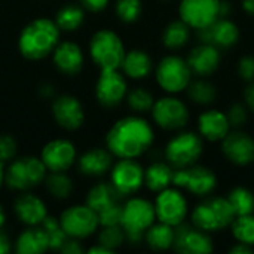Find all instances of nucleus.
<instances>
[{
    "mask_svg": "<svg viewBox=\"0 0 254 254\" xmlns=\"http://www.w3.org/2000/svg\"><path fill=\"white\" fill-rule=\"evenodd\" d=\"M153 141V127L141 115H131L116 121L106 135V147L118 159H137L152 147Z\"/></svg>",
    "mask_w": 254,
    "mask_h": 254,
    "instance_id": "f257e3e1",
    "label": "nucleus"
},
{
    "mask_svg": "<svg viewBox=\"0 0 254 254\" xmlns=\"http://www.w3.org/2000/svg\"><path fill=\"white\" fill-rule=\"evenodd\" d=\"M61 30L54 19L36 18L30 21L19 33L18 51L30 61H40L52 55L54 49L60 43Z\"/></svg>",
    "mask_w": 254,
    "mask_h": 254,
    "instance_id": "f03ea898",
    "label": "nucleus"
},
{
    "mask_svg": "<svg viewBox=\"0 0 254 254\" xmlns=\"http://www.w3.org/2000/svg\"><path fill=\"white\" fill-rule=\"evenodd\" d=\"M48 174L40 156H19L13 158L4 167V186L15 192H27L43 185Z\"/></svg>",
    "mask_w": 254,
    "mask_h": 254,
    "instance_id": "7ed1b4c3",
    "label": "nucleus"
},
{
    "mask_svg": "<svg viewBox=\"0 0 254 254\" xmlns=\"http://www.w3.org/2000/svg\"><path fill=\"white\" fill-rule=\"evenodd\" d=\"M156 222L155 205L146 198L131 196L122 204L121 226L125 231L127 243L138 244L144 241V232Z\"/></svg>",
    "mask_w": 254,
    "mask_h": 254,
    "instance_id": "20e7f679",
    "label": "nucleus"
},
{
    "mask_svg": "<svg viewBox=\"0 0 254 254\" xmlns=\"http://www.w3.org/2000/svg\"><path fill=\"white\" fill-rule=\"evenodd\" d=\"M235 213L228 201L222 196H207L190 213V223L208 234L219 232L231 226Z\"/></svg>",
    "mask_w": 254,
    "mask_h": 254,
    "instance_id": "39448f33",
    "label": "nucleus"
},
{
    "mask_svg": "<svg viewBox=\"0 0 254 254\" xmlns=\"http://www.w3.org/2000/svg\"><path fill=\"white\" fill-rule=\"evenodd\" d=\"M88 51L100 70L119 68L127 52L121 36L109 28H101L91 36Z\"/></svg>",
    "mask_w": 254,
    "mask_h": 254,
    "instance_id": "423d86ee",
    "label": "nucleus"
},
{
    "mask_svg": "<svg viewBox=\"0 0 254 254\" xmlns=\"http://www.w3.org/2000/svg\"><path fill=\"white\" fill-rule=\"evenodd\" d=\"M204 152V138L193 131H180L165 146V159L174 168L198 164Z\"/></svg>",
    "mask_w": 254,
    "mask_h": 254,
    "instance_id": "0eeeda50",
    "label": "nucleus"
},
{
    "mask_svg": "<svg viewBox=\"0 0 254 254\" xmlns=\"http://www.w3.org/2000/svg\"><path fill=\"white\" fill-rule=\"evenodd\" d=\"M192 76L193 74L188 61L179 55L164 57L155 68L156 83L162 91L173 95L186 91L192 80Z\"/></svg>",
    "mask_w": 254,
    "mask_h": 254,
    "instance_id": "6e6552de",
    "label": "nucleus"
},
{
    "mask_svg": "<svg viewBox=\"0 0 254 254\" xmlns=\"http://www.w3.org/2000/svg\"><path fill=\"white\" fill-rule=\"evenodd\" d=\"M58 220L67 237L82 241L92 237L100 228L98 213L86 204H74L67 207Z\"/></svg>",
    "mask_w": 254,
    "mask_h": 254,
    "instance_id": "1a4fd4ad",
    "label": "nucleus"
},
{
    "mask_svg": "<svg viewBox=\"0 0 254 254\" xmlns=\"http://www.w3.org/2000/svg\"><path fill=\"white\" fill-rule=\"evenodd\" d=\"M173 186L179 189H185L195 196L207 198L216 190L217 177L213 173V170L204 165L195 164L186 168L174 170Z\"/></svg>",
    "mask_w": 254,
    "mask_h": 254,
    "instance_id": "9d476101",
    "label": "nucleus"
},
{
    "mask_svg": "<svg viewBox=\"0 0 254 254\" xmlns=\"http://www.w3.org/2000/svg\"><path fill=\"white\" fill-rule=\"evenodd\" d=\"M150 113L153 122L165 131H182L190 119V113L185 101L173 94L155 100Z\"/></svg>",
    "mask_w": 254,
    "mask_h": 254,
    "instance_id": "9b49d317",
    "label": "nucleus"
},
{
    "mask_svg": "<svg viewBox=\"0 0 254 254\" xmlns=\"http://www.w3.org/2000/svg\"><path fill=\"white\" fill-rule=\"evenodd\" d=\"M156 220L167 223L173 228L183 223L189 214L188 199L183 195L182 189L176 186H170L161 192H158L156 199L153 202Z\"/></svg>",
    "mask_w": 254,
    "mask_h": 254,
    "instance_id": "f8f14e48",
    "label": "nucleus"
},
{
    "mask_svg": "<svg viewBox=\"0 0 254 254\" xmlns=\"http://www.w3.org/2000/svg\"><path fill=\"white\" fill-rule=\"evenodd\" d=\"M110 183L122 198L132 196L144 186V168L137 159L122 158L112 165Z\"/></svg>",
    "mask_w": 254,
    "mask_h": 254,
    "instance_id": "ddd939ff",
    "label": "nucleus"
},
{
    "mask_svg": "<svg viewBox=\"0 0 254 254\" xmlns=\"http://www.w3.org/2000/svg\"><path fill=\"white\" fill-rule=\"evenodd\" d=\"M127 94L128 82L119 68L100 70V76L95 82V97L103 107L113 109L119 106L125 100Z\"/></svg>",
    "mask_w": 254,
    "mask_h": 254,
    "instance_id": "4468645a",
    "label": "nucleus"
},
{
    "mask_svg": "<svg viewBox=\"0 0 254 254\" xmlns=\"http://www.w3.org/2000/svg\"><path fill=\"white\" fill-rule=\"evenodd\" d=\"M222 0H180L179 16L190 28L208 27L220 18Z\"/></svg>",
    "mask_w": 254,
    "mask_h": 254,
    "instance_id": "2eb2a0df",
    "label": "nucleus"
},
{
    "mask_svg": "<svg viewBox=\"0 0 254 254\" xmlns=\"http://www.w3.org/2000/svg\"><path fill=\"white\" fill-rule=\"evenodd\" d=\"M174 246L173 249L182 254H210L214 246L208 232L193 226L192 223H180L174 228Z\"/></svg>",
    "mask_w": 254,
    "mask_h": 254,
    "instance_id": "dca6fc26",
    "label": "nucleus"
},
{
    "mask_svg": "<svg viewBox=\"0 0 254 254\" xmlns=\"http://www.w3.org/2000/svg\"><path fill=\"white\" fill-rule=\"evenodd\" d=\"M40 159L48 171H68L77 161V150L70 140L54 138L42 147Z\"/></svg>",
    "mask_w": 254,
    "mask_h": 254,
    "instance_id": "f3484780",
    "label": "nucleus"
},
{
    "mask_svg": "<svg viewBox=\"0 0 254 254\" xmlns=\"http://www.w3.org/2000/svg\"><path fill=\"white\" fill-rule=\"evenodd\" d=\"M52 116L60 128L76 131L85 122V109L79 98L70 94H63L52 103Z\"/></svg>",
    "mask_w": 254,
    "mask_h": 254,
    "instance_id": "a211bd4d",
    "label": "nucleus"
},
{
    "mask_svg": "<svg viewBox=\"0 0 254 254\" xmlns=\"http://www.w3.org/2000/svg\"><path fill=\"white\" fill-rule=\"evenodd\" d=\"M222 152L234 165L247 167L254 162V138L240 129L229 131L222 140Z\"/></svg>",
    "mask_w": 254,
    "mask_h": 254,
    "instance_id": "6ab92c4d",
    "label": "nucleus"
},
{
    "mask_svg": "<svg viewBox=\"0 0 254 254\" xmlns=\"http://www.w3.org/2000/svg\"><path fill=\"white\" fill-rule=\"evenodd\" d=\"M196 31L201 43H210L220 51L235 46L240 40V28L228 16L219 18L208 27L199 28Z\"/></svg>",
    "mask_w": 254,
    "mask_h": 254,
    "instance_id": "aec40b11",
    "label": "nucleus"
},
{
    "mask_svg": "<svg viewBox=\"0 0 254 254\" xmlns=\"http://www.w3.org/2000/svg\"><path fill=\"white\" fill-rule=\"evenodd\" d=\"M13 214L25 226H36L42 225L45 217L48 216V207L45 201L31 193L30 190L27 192H19V195L13 201Z\"/></svg>",
    "mask_w": 254,
    "mask_h": 254,
    "instance_id": "412c9836",
    "label": "nucleus"
},
{
    "mask_svg": "<svg viewBox=\"0 0 254 254\" xmlns=\"http://www.w3.org/2000/svg\"><path fill=\"white\" fill-rule=\"evenodd\" d=\"M52 63L55 68L65 76H76L85 65V55L82 48L71 40H64L57 45L52 52Z\"/></svg>",
    "mask_w": 254,
    "mask_h": 254,
    "instance_id": "4be33fe9",
    "label": "nucleus"
},
{
    "mask_svg": "<svg viewBox=\"0 0 254 254\" xmlns=\"http://www.w3.org/2000/svg\"><path fill=\"white\" fill-rule=\"evenodd\" d=\"M186 61L192 70V74L198 77H208L220 67L222 54L219 48L199 42V45L189 52Z\"/></svg>",
    "mask_w": 254,
    "mask_h": 254,
    "instance_id": "5701e85b",
    "label": "nucleus"
},
{
    "mask_svg": "<svg viewBox=\"0 0 254 254\" xmlns=\"http://www.w3.org/2000/svg\"><path fill=\"white\" fill-rule=\"evenodd\" d=\"M232 129L225 112L217 109H208L198 118V134L211 143L222 141Z\"/></svg>",
    "mask_w": 254,
    "mask_h": 254,
    "instance_id": "b1692460",
    "label": "nucleus"
},
{
    "mask_svg": "<svg viewBox=\"0 0 254 254\" xmlns=\"http://www.w3.org/2000/svg\"><path fill=\"white\" fill-rule=\"evenodd\" d=\"M113 155L106 147H92L77 156V170L86 177H101L110 173L113 165Z\"/></svg>",
    "mask_w": 254,
    "mask_h": 254,
    "instance_id": "393cba45",
    "label": "nucleus"
},
{
    "mask_svg": "<svg viewBox=\"0 0 254 254\" xmlns=\"http://www.w3.org/2000/svg\"><path fill=\"white\" fill-rule=\"evenodd\" d=\"M13 250L18 254H42L49 250L48 234L40 225L27 226L15 240Z\"/></svg>",
    "mask_w": 254,
    "mask_h": 254,
    "instance_id": "a878e982",
    "label": "nucleus"
},
{
    "mask_svg": "<svg viewBox=\"0 0 254 254\" xmlns=\"http://www.w3.org/2000/svg\"><path fill=\"white\" fill-rule=\"evenodd\" d=\"M119 70L125 74V77L132 80L146 79L153 70V61L150 55L143 49H131L125 52L122 64Z\"/></svg>",
    "mask_w": 254,
    "mask_h": 254,
    "instance_id": "bb28decb",
    "label": "nucleus"
},
{
    "mask_svg": "<svg viewBox=\"0 0 254 254\" xmlns=\"http://www.w3.org/2000/svg\"><path fill=\"white\" fill-rule=\"evenodd\" d=\"M173 177H174V168L168 162H152L144 170V186L158 193L170 186H173Z\"/></svg>",
    "mask_w": 254,
    "mask_h": 254,
    "instance_id": "cd10ccee",
    "label": "nucleus"
},
{
    "mask_svg": "<svg viewBox=\"0 0 254 254\" xmlns=\"http://www.w3.org/2000/svg\"><path fill=\"white\" fill-rule=\"evenodd\" d=\"M121 195L116 192V189L112 186V183L109 182H100L97 185H94L88 195H86V205H89L92 210H95L97 213L104 210L106 207L121 202Z\"/></svg>",
    "mask_w": 254,
    "mask_h": 254,
    "instance_id": "c85d7f7f",
    "label": "nucleus"
},
{
    "mask_svg": "<svg viewBox=\"0 0 254 254\" xmlns=\"http://www.w3.org/2000/svg\"><path fill=\"white\" fill-rule=\"evenodd\" d=\"M174 234L176 231L173 226L158 222L144 232V243L155 252H167L174 246Z\"/></svg>",
    "mask_w": 254,
    "mask_h": 254,
    "instance_id": "c756f323",
    "label": "nucleus"
},
{
    "mask_svg": "<svg viewBox=\"0 0 254 254\" xmlns=\"http://www.w3.org/2000/svg\"><path fill=\"white\" fill-rule=\"evenodd\" d=\"M43 185L49 196L58 201L68 199L74 189L73 180L67 171H48Z\"/></svg>",
    "mask_w": 254,
    "mask_h": 254,
    "instance_id": "7c9ffc66",
    "label": "nucleus"
},
{
    "mask_svg": "<svg viewBox=\"0 0 254 254\" xmlns=\"http://www.w3.org/2000/svg\"><path fill=\"white\" fill-rule=\"evenodd\" d=\"M54 21L61 31H76L85 22V9L79 3H65L57 10Z\"/></svg>",
    "mask_w": 254,
    "mask_h": 254,
    "instance_id": "2f4dec72",
    "label": "nucleus"
},
{
    "mask_svg": "<svg viewBox=\"0 0 254 254\" xmlns=\"http://www.w3.org/2000/svg\"><path fill=\"white\" fill-rule=\"evenodd\" d=\"M189 40H190V27L182 19L170 22L162 33V43L170 51H179L185 48Z\"/></svg>",
    "mask_w": 254,
    "mask_h": 254,
    "instance_id": "473e14b6",
    "label": "nucleus"
},
{
    "mask_svg": "<svg viewBox=\"0 0 254 254\" xmlns=\"http://www.w3.org/2000/svg\"><path fill=\"white\" fill-rule=\"evenodd\" d=\"M186 91L192 103L204 107L213 104L217 98V89L214 83L205 77H198L196 80H190Z\"/></svg>",
    "mask_w": 254,
    "mask_h": 254,
    "instance_id": "72a5a7b5",
    "label": "nucleus"
},
{
    "mask_svg": "<svg viewBox=\"0 0 254 254\" xmlns=\"http://www.w3.org/2000/svg\"><path fill=\"white\" fill-rule=\"evenodd\" d=\"M226 198H228L235 216L254 214V193L250 189L238 186V188L232 189Z\"/></svg>",
    "mask_w": 254,
    "mask_h": 254,
    "instance_id": "f704fd0d",
    "label": "nucleus"
},
{
    "mask_svg": "<svg viewBox=\"0 0 254 254\" xmlns=\"http://www.w3.org/2000/svg\"><path fill=\"white\" fill-rule=\"evenodd\" d=\"M127 104L128 107L135 113V115H144L149 113L155 104V98L152 95L150 91H147L146 88L137 86L131 91H128L127 97Z\"/></svg>",
    "mask_w": 254,
    "mask_h": 254,
    "instance_id": "c9c22d12",
    "label": "nucleus"
},
{
    "mask_svg": "<svg viewBox=\"0 0 254 254\" xmlns=\"http://www.w3.org/2000/svg\"><path fill=\"white\" fill-rule=\"evenodd\" d=\"M229 228L237 243L254 247V214L237 216Z\"/></svg>",
    "mask_w": 254,
    "mask_h": 254,
    "instance_id": "e433bc0d",
    "label": "nucleus"
},
{
    "mask_svg": "<svg viewBox=\"0 0 254 254\" xmlns=\"http://www.w3.org/2000/svg\"><path fill=\"white\" fill-rule=\"evenodd\" d=\"M98 243L115 253L119 247H122L127 243V235H125L124 228L121 225L101 226L98 232Z\"/></svg>",
    "mask_w": 254,
    "mask_h": 254,
    "instance_id": "4c0bfd02",
    "label": "nucleus"
},
{
    "mask_svg": "<svg viewBox=\"0 0 254 254\" xmlns=\"http://www.w3.org/2000/svg\"><path fill=\"white\" fill-rule=\"evenodd\" d=\"M45 232L48 234V240H49V250L52 252H60L61 246L64 244V241L67 240V235L65 232L63 231L61 225H60V220L58 217H54V216H46L45 220L42 222L40 225Z\"/></svg>",
    "mask_w": 254,
    "mask_h": 254,
    "instance_id": "58836bf2",
    "label": "nucleus"
},
{
    "mask_svg": "<svg viewBox=\"0 0 254 254\" xmlns=\"http://www.w3.org/2000/svg\"><path fill=\"white\" fill-rule=\"evenodd\" d=\"M115 12L122 22L132 24L140 19L143 13V3L141 0H116Z\"/></svg>",
    "mask_w": 254,
    "mask_h": 254,
    "instance_id": "ea45409f",
    "label": "nucleus"
},
{
    "mask_svg": "<svg viewBox=\"0 0 254 254\" xmlns=\"http://www.w3.org/2000/svg\"><path fill=\"white\" fill-rule=\"evenodd\" d=\"M121 217H122V204L116 202L104 210L98 211V220H100V228L101 226H115L121 225Z\"/></svg>",
    "mask_w": 254,
    "mask_h": 254,
    "instance_id": "a19ab883",
    "label": "nucleus"
},
{
    "mask_svg": "<svg viewBox=\"0 0 254 254\" xmlns=\"http://www.w3.org/2000/svg\"><path fill=\"white\" fill-rule=\"evenodd\" d=\"M226 116H228V121H229L231 127L235 128V129H240L249 119V109H247L246 104L235 103L228 109Z\"/></svg>",
    "mask_w": 254,
    "mask_h": 254,
    "instance_id": "79ce46f5",
    "label": "nucleus"
},
{
    "mask_svg": "<svg viewBox=\"0 0 254 254\" xmlns=\"http://www.w3.org/2000/svg\"><path fill=\"white\" fill-rule=\"evenodd\" d=\"M18 152V143L10 134H1L0 135V162L7 164L10 162Z\"/></svg>",
    "mask_w": 254,
    "mask_h": 254,
    "instance_id": "37998d69",
    "label": "nucleus"
},
{
    "mask_svg": "<svg viewBox=\"0 0 254 254\" xmlns=\"http://www.w3.org/2000/svg\"><path fill=\"white\" fill-rule=\"evenodd\" d=\"M238 76L244 82H254V57L246 55L238 61Z\"/></svg>",
    "mask_w": 254,
    "mask_h": 254,
    "instance_id": "c03bdc74",
    "label": "nucleus"
},
{
    "mask_svg": "<svg viewBox=\"0 0 254 254\" xmlns=\"http://www.w3.org/2000/svg\"><path fill=\"white\" fill-rule=\"evenodd\" d=\"M85 252L86 250L82 244V240L70 238V237H67V240L64 241V244L60 249V253L64 254H83Z\"/></svg>",
    "mask_w": 254,
    "mask_h": 254,
    "instance_id": "a18cd8bd",
    "label": "nucleus"
},
{
    "mask_svg": "<svg viewBox=\"0 0 254 254\" xmlns=\"http://www.w3.org/2000/svg\"><path fill=\"white\" fill-rule=\"evenodd\" d=\"M110 0H77V3L88 12H101L107 7Z\"/></svg>",
    "mask_w": 254,
    "mask_h": 254,
    "instance_id": "49530a36",
    "label": "nucleus"
},
{
    "mask_svg": "<svg viewBox=\"0 0 254 254\" xmlns=\"http://www.w3.org/2000/svg\"><path fill=\"white\" fill-rule=\"evenodd\" d=\"M244 101L250 112L254 113V82H250L244 91Z\"/></svg>",
    "mask_w": 254,
    "mask_h": 254,
    "instance_id": "de8ad7c7",
    "label": "nucleus"
},
{
    "mask_svg": "<svg viewBox=\"0 0 254 254\" xmlns=\"http://www.w3.org/2000/svg\"><path fill=\"white\" fill-rule=\"evenodd\" d=\"M12 250V243L9 240V237L3 232V229H0V254L9 253Z\"/></svg>",
    "mask_w": 254,
    "mask_h": 254,
    "instance_id": "09e8293b",
    "label": "nucleus"
},
{
    "mask_svg": "<svg viewBox=\"0 0 254 254\" xmlns=\"http://www.w3.org/2000/svg\"><path fill=\"white\" fill-rule=\"evenodd\" d=\"M254 252V247L252 246H247V244H243V243H237L234 247L229 249V253L234 254H252Z\"/></svg>",
    "mask_w": 254,
    "mask_h": 254,
    "instance_id": "8fccbe9b",
    "label": "nucleus"
},
{
    "mask_svg": "<svg viewBox=\"0 0 254 254\" xmlns=\"http://www.w3.org/2000/svg\"><path fill=\"white\" fill-rule=\"evenodd\" d=\"M89 254H112L113 252H110L107 247H104V246H101L100 243H97L95 246H92L91 249H88L86 250Z\"/></svg>",
    "mask_w": 254,
    "mask_h": 254,
    "instance_id": "3c124183",
    "label": "nucleus"
},
{
    "mask_svg": "<svg viewBox=\"0 0 254 254\" xmlns=\"http://www.w3.org/2000/svg\"><path fill=\"white\" fill-rule=\"evenodd\" d=\"M241 4H243V9L249 15H253L254 16V0H241Z\"/></svg>",
    "mask_w": 254,
    "mask_h": 254,
    "instance_id": "603ef678",
    "label": "nucleus"
},
{
    "mask_svg": "<svg viewBox=\"0 0 254 254\" xmlns=\"http://www.w3.org/2000/svg\"><path fill=\"white\" fill-rule=\"evenodd\" d=\"M4 223H6V211H4L3 205L0 204V229H3Z\"/></svg>",
    "mask_w": 254,
    "mask_h": 254,
    "instance_id": "864d4df0",
    "label": "nucleus"
},
{
    "mask_svg": "<svg viewBox=\"0 0 254 254\" xmlns=\"http://www.w3.org/2000/svg\"><path fill=\"white\" fill-rule=\"evenodd\" d=\"M4 186V164L0 162V192Z\"/></svg>",
    "mask_w": 254,
    "mask_h": 254,
    "instance_id": "5fc2aeb1",
    "label": "nucleus"
}]
</instances>
